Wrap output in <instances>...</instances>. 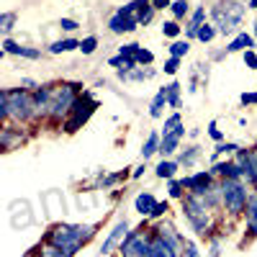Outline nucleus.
Masks as SVG:
<instances>
[{"label": "nucleus", "mask_w": 257, "mask_h": 257, "mask_svg": "<svg viewBox=\"0 0 257 257\" xmlns=\"http://www.w3.org/2000/svg\"><path fill=\"white\" fill-rule=\"evenodd\" d=\"M242 103H244V105L257 103V93H244V95H242Z\"/></svg>", "instance_id": "4c0bfd02"}, {"label": "nucleus", "mask_w": 257, "mask_h": 257, "mask_svg": "<svg viewBox=\"0 0 257 257\" xmlns=\"http://www.w3.org/2000/svg\"><path fill=\"white\" fill-rule=\"evenodd\" d=\"M139 49H142L139 44H126V47H121V52H118V54L128 59V57H137V52H139Z\"/></svg>", "instance_id": "cd10ccee"}, {"label": "nucleus", "mask_w": 257, "mask_h": 257, "mask_svg": "<svg viewBox=\"0 0 257 257\" xmlns=\"http://www.w3.org/2000/svg\"><path fill=\"white\" fill-rule=\"evenodd\" d=\"M249 165H252V183L257 185V152L252 155V160H249Z\"/></svg>", "instance_id": "c9c22d12"}, {"label": "nucleus", "mask_w": 257, "mask_h": 257, "mask_svg": "<svg viewBox=\"0 0 257 257\" xmlns=\"http://www.w3.org/2000/svg\"><path fill=\"white\" fill-rule=\"evenodd\" d=\"M213 36H216V29H213V26L203 24V26L198 29V39H201V41H211Z\"/></svg>", "instance_id": "b1692460"}, {"label": "nucleus", "mask_w": 257, "mask_h": 257, "mask_svg": "<svg viewBox=\"0 0 257 257\" xmlns=\"http://www.w3.org/2000/svg\"><path fill=\"white\" fill-rule=\"evenodd\" d=\"M175 128H180V113H173V116H170V118L165 121V128H162V132L170 134V132H175Z\"/></svg>", "instance_id": "5701e85b"}, {"label": "nucleus", "mask_w": 257, "mask_h": 257, "mask_svg": "<svg viewBox=\"0 0 257 257\" xmlns=\"http://www.w3.org/2000/svg\"><path fill=\"white\" fill-rule=\"evenodd\" d=\"M0 113H3L6 118H18V121H26L34 111H36V100L24 93V90H3V95H0Z\"/></svg>", "instance_id": "f03ea898"}, {"label": "nucleus", "mask_w": 257, "mask_h": 257, "mask_svg": "<svg viewBox=\"0 0 257 257\" xmlns=\"http://www.w3.org/2000/svg\"><path fill=\"white\" fill-rule=\"evenodd\" d=\"M59 26H62L64 31H75V29H77V21H72V18H62V21H59Z\"/></svg>", "instance_id": "473e14b6"}, {"label": "nucleus", "mask_w": 257, "mask_h": 257, "mask_svg": "<svg viewBox=\"0 0 257 257\" xmlns=\"http://www.w3.org/2000/svg\"><path fill=\"white\" fill-rule=\"evenodd\" d=\"M244 64H247V67L249 70H257V54L249 49V52H244Z\"/></svg>", "instance_id": "c756f323"}, {"label": "nucleus", "mask_w": 257, "mask_h": 257, "mask_svg": "<svg viewBox=\"0 0 257 257\" xmlns=\"http://www.w3.org/2000/svg\"><path fill=\"white\" fill-rule=\"evenodd\" d=\"M165 103H167V93H165V90H160V93H157V98H155V103H152V108H149V113H152V116L157 118V116L162 113V105H165Z\"/></svg>", "instance_id": "aec40b11"}, {"label": "nucleus", "mask_w": 257, "mask_h": 257, "mask_svg": "<svg viewBox=\"0 0 257 257\" xmlns=\"http://www.w3.org/2000/svg\"><path fill=\"white\" fill-rule=\"evenodd\" d=\"M147 249H149V242L144 239V237H139V234H128V237L123 239V244H121V254L123 257H137V254H147Z\"/></svg>", "instance_id": "423d86ee"}, {"label": "nucleus", "mask_w": 257, "mask_h": 257, "mask_svg": "<svg viewBox=\"0 0 257 257\" xmlns=\"http://www.w3.org/2000/svg\"><path fill=\"white\" fill-rule=\"evenodd\" d=\"M183 180H173V183H170V196H173V198H180L183 196Z\"/></svg>", "instance_id": "bb28decb"}, {"label": "nucleus", "mask_w": 257, "mask_h": 257, "mask_svg": "<svg viewBox=\"0 0 257 257\" xmlns=\"http://www.w3.org/2000/svg\"><path fill=\"white\" fill-rule=\"evenodd\" d=\"M249 8H254V11H257V0H249Z\"/></svg>", "instance_id": "79ce46f5"}, {"label": "nucleus", "mask_w": 257, "mask_h": 257, "mask_svg": "<svg viewBox=\"0 0 257 257\" xmlns=\"http://www.w3.org/2000/svg\"><path fill=\"white\" fill-rule=\"evenodd\" d=\"M247 226L252 234H257V196L247 201Z\"/></svg>", "instance_id": "dca6fc26"}, {"label": "nucleus", "mask_w": 257, "mask_h": 257, "mask_svg": "<svg viewBox=\"0 0 257 257\" xmlns=\"http://www.w3.org/2000/svg\"><path fill=\"white\" fill-rule=\"evenodd\" d=\"M211 257H219V242H216V244L211 247Z\"/></svg>", "instance_id": "a19ab883"}, {"label": "nucleus", "mask_w": 257, "mask_h": 257, "mask_svg": "<svg viewBox=\"0 0 257 257\" xmlns=\"http://www.w3.org/2000/svg\"><path fill=\"white\" fill-rule=\"evenodd\" d=\"M95 47H98V39H95V36H88V39L80 41V52H82V54H93Z\"/></svg>", "instance_id": "412c9836"}, {"label": "nucleus", "mask_w": 257, "mask_h": 257, "mask_svg": "<svg viewBox=\"0 0 257 257\" xmlns=\"http://www.w3.org/2000/svg\"><path fill=\"white\" fill-rule=\"evenodd\" d=\"M134 206H137V211H139V213H152V211H155V206H157V201H155L152 193H139L137 201H134Z\"/></svg>", "instance_id": "ddd939ff"}, {"label": "nucleus", "mask_w": 257, "mask_h": 257, "mask_svg": "<svg viewBox=\"0 0 257 257\" xmlns=\"http://www.w3.org/2000/svg\"><path fill=\"white\" fill-rule=\"evenodd\" d=\"M134 59H137V64H152V59H155V54H152V52H147V49H139Z\"/></svg>", "instance_id": "393cba45"}, {"label": "nucleus", "mask_w": 257, "mask_h": 257, "mask_svg": "<svg viewBox=\"0 0 257 257\" xmlns=\"http://www.w3.org/2000/svg\"><path fill=\"white\" fill-rule=\"evenodd\" d=\"M165 93H167V103L173 105V108H178V105H180V95H178L180 93V85L178 82H170L167 88H165Z\"/></svg>", "instance_id": "a211bd4d"}, {"label": "nucleus", "mask_w": 257, "mask_h": 257, "mask_svg": "<svg viewBox=\"0 0 257 257\" xmlns=\"http://www.w3.org/2000/svg\"><path fill=\"white\" fill-rule=\"evenodd\" d=\"M72 49H80V41H75V39H59V41H54V44L49 47V52H52V54L72 52Z\"/></svg>", "instance_id": "2eb2a0df"}, {"label": "nucleus", "mask_w": 257, "mask_h": 257, "mask_svg": "<svg viewBox=\"0 0 257 257\" xmlns=\"http://www.w3.org/2000/svg\"><path fill=\"white\" fill-rule=\"evenodd\" d=\"M3 47H6V52H8V54H21V57H29V59H39V52H36V49L18 47V44H13L11 39H6V41H3Z\"/></svg>", "instance_id": "4468645a"}, {"label": "nucleus", "mask_w": 257, "mask_h": 257, "mask_svg": "<svg viewBox=\"0 0 257 257\" xmlns=\"http://www.w3.org/2000/svg\"><path fill=\"white\" fill-rule=\"evenodd\" d=\"M185 257H201V254H198V249L193 247V244H188V252H185Z\"/></svg>", "instance_id": "ea45409f"}, {"label": "nucleus", "mask_w": 257, "mask_h": 257, "mask_svg": "<svg viewBox=\"0 0 257 257\" xmlns=\"http://www.w3.org/2000/svg\"><path fill=\"white\" fill-rule=\"evenodd\" d=\"M208 134H211L213 139H216V142H221V139H224V134L216 128V123H211V126H208Z\"/></svg>", "instance_id": "f704fd0d"}, {"label": "nucleus", "mask_w": 257, "mask_h": 257, "mask_svg": "<svg viewBox=\"0 0 257 257\" xmlns=\"http://www.w3.org/2000/svg\"><path fill=\"white\" fill-rule=\"evenodd\" d=\"M221 198L229 213H242L247 206V190L237 183V180H224L221 185Z\"/></svg>", "instance_id": "20e7f679"}, {"label": "nucleus", "mask_w": 257, "mask_h": 257, "mask_svg": "<svg viewBox=\"0 0 257 257\" xmlns=\"http://www.w3.org/2000/svg\"><path fill=\"white\" fill-rule=\"evenodd\" d=\"M126 229H128V226H126V221H118V224L113 226V231H111V237H108V239L103 242L100 252H103V254H108V252H111V249H113V247H116L118 242L123 244V239L128 237V234H126Z\"/></svg>", "instance_id": "9d476101"}, {"label": "nucleus", "mask_w": 257, "mask_h": 257, "mask_svg": "<svg viewBox=\"0 0 257 257\" xmlns=\"http://www.w3.org/2000/svg\"><path fill=\"white\" fill-rule=\"evenodd\" d=\"M95 234V229L93 226H67V224H57V226H52V231H49V242L52 244H57V247H62V249H67V252H75V249H80V244H85L90 237Z\"/></svg>", "instance_id": "f257e3e1"}, {"label": "nucleus", "mask_w": 257, "mask_h": 257, "mask_svg": "<svg viewBox=\"0 0 257 257\" xmlns=\"http://www.w3.org/2000/svg\"><path fill=\"white\" fill-rule=\"evenodd\" d=\"M254 47V36H249V34H237L234 36V41L226 47V52H249Z\"/></svg>", "instance_id": "f8f14e48"}, {"label": "nucleus", "mask_w": 257, "mask_h": 257, "mask_svg": "<svg viewBox=\"0 0 257 257\" xmlns=\"http://www.w3.org/2000/svg\"><path fill=\"white\" fill-rule=\"evenodd\" d=\"M185 13H188V3H185V0H175V3H173V16L183 18Z\"/></svg>", "instance_id": "a878e982"}, {"label": "nucleus", "mask_w": 257, "mask_h": 257, "mask_svg": "<svg viewBox=\"0 0 257 257\" xmlns=\"http://www.w3.org/2000/svg\"><path fill=\"white\" fill-rule=\"evenodd\" d=\"M152 6H155V11H157V8H167L170 0H152Z\"/></svg>", "instance_id": "58836bf2"}, {"label": "nucleus", "mask_w": 257, "mask_h": 257, "mask_svg": "<svg viewBox=\"0 0 257 257\" xmlns=\"http://www.w3.org/2000/svg\"><path fill=\"white\" fill-rule=\"evenodd\" d=\"M224 152H239L237 144H219L216 147V155H224Z\"/></svg>", "instance_id": "72a5a7b5"}, {"label": "nucleus", "mask_w": 257, "mask_h": 257, "mask_svg": "<svg viewBox=\"0 0 257 257\" xmlns=\"http://www.w3.org/2000/svg\"><path fill=\"white\" fill-rule=\"evenodd\" d=\"M162 31H165V36H178L180 34V26L175 24V21H167V24L162 26Z\"/></svg>", "instance_id": "c85d7f7f"}, {"label": "nucleus", "mask_w": 257, "mask_h": 257, "mask_svg": "<svg viewBox=\"0 0 257 257\" xmlns=\"http://www.w3.org/2000/svg\"><path fill=\"white\" fill-rule=\"evenodd\" d=\"M75 85H59V88H52V100H49V111L54 116H62L75 108Z\"/></svg>", "instance_id": "39448f33"}, {"label": "nucleus", "mask_w": 257, "mask_h": 257, "mask_svg": "<svg viewBox=\"0 0 257 257\" xmlns=\"http://www.w3.org/2000/svg\"><path fill=\"white\" fill-rule=\"evenodd\" d=\"M188 49H190V47H188V41H175V44L170 47V54H173V57H178V59H180L183 54H188Z\"/></svg>", "instance_id": "4be33fe9"}, {"label": "nucleus", "mask_w": 257, "mask_h": 257, "mask_svg": "<svg viewBox=\"0 0 257 257\" xmlns=\"http://www.w3.org/2000/svg\"><path fill=\"white\" fill-rule=\"evenodd\" d=\"M144 257H175V247L165 242L162 237H155L152 242H149V249Z\"/></svg>", "instance_id": "1a4fd4ad"}, {"label": "nucleus", "mask_w": 257, "mask_h": 257, "mask_svg": "<svg viewBox=\"0 0 257 257\" xmlns=\"http://www.w3.org/2000/svg\"><path fill=\"white\" fill-rule=\"evenodd\" d=\"M178 67H180V59H178V57H173V59H170V62L165 64V72H167V75H175V72H178Z\"/></svg>", "instance_id": "7c9ffc66"}, {"label": "nucleus", "mask_w": 257, "mask_h": 257, "mask_svg": "<svg viewBox=\"0 0 257 257\" xmlns=\"http://www.w3.org/2000/svg\"><path fill=\"white\" fill-rule=\"evenodd\" d=\"M0 26H3V31L8 34V31L13 29V13H6L3 18H0Z\"/></svg>", "instance_id": "2f4dec72"}, {"label": "nucleus", "mask_w": 257, "mask_h": 257, "mask_svg": "<svg viewBox=\"0 0 257 257\" xmlns=\"http://www.w3.org/2000/svg\"><path fill=\"white\" fill-rule=\"evenodd\" d=\"M183 134H185V126H180V128H175V132L165 134V137H162V144H160V152H162L165 157L173 155L175 149H178V144H180V139H183Z\"/></svg>", "instance_id": "9b49d317"}, {"label": "nucleus", "mask_w": 257, "mask_h": 257, "mask_svg": "<svg viewBox=\"0 0 257 257\" xmlns=\"http://www.w3.org/2000/svg\"><path fill=\"white\" fill-rule=\"evenodd\" d=\"M254 36H257V24H254Z\"/></svg>", "instance_id": "37998d69"}, {"label": "nucleus", "mask_w": 257, "mask_h": 257, "mask_svg": "<svg viewBox=\"0 0 257 257\" xmlns=\"http://www.w3.org/2000/svg\"><path fill=\"white\" fill-rule=\"evenodd\" d=\"M185 188H190L196 196H203V193H208V185H211V175L208 173H196V175H190L183 180Z\"/></svg>", "instance_id": "6e6552de"}, {"label": "nucleus", "mask_w": 257, "mask_h": 257, "mask_svg": "<svg viewBox=\"0 0 257 257\" xmlns=\"http://www.w3.org/2000/svg\"><path fill=\"white\" fill-rule=\"evenodd\" d=\"M242 16H244V6L237 3V0H221V3L213 8V18H216L221 34H231L239 26Z\"/></svg>", "instance_id": "7ed1b4c3"}, {"label": "nucleus", "mask_w": 257, "mask_h": 257, "mask_svg": "<svg viewBox=\"0 0 257 257\" xmlns=\"http://www.w3.org/2000/svg\"><path fill=\"white\" fill-rule=\"evenodd\" d=\"M160 134H149V139L144 142V147H142V155H144V160L147 157H152L155 152H160Z\"/></svg>", "instance_id": "f3484780"}, {"label": "nucleus", "mask_w": 257, "mask_h": 257, "mask_svg": "<svg viewBox=\"0 0 257 257\" xmlns=\"http://www.w3.org/2000/svg\"><path fill=\"white\" fill-rule=\"evenodd\" d=\"M93 111H95V103H90V100H85V103L77 100V103H75V118L67 123V132H77V126L88 121Z\"/></svg>", "instance_id": "0eeeda50"}, {"label": "nucleus", "mask_w": 257, "mask_h": 257, "mask_svg": "<svg viewBox=\"0 0 257 257\" xmlns=\"http://www.w3.org/2000/svg\"><path fill=\"white\" fill-rule=\"evenodd\" d=\"M175 170H178V162H160L157 165V178H173L175 175Z\"/></svg>", "instance_id": "6ab92c4d"}, {"label": "nucleus", "mask_w": 257, "mask_h": 257, "mask_svg": "<svg viewBox=\"0 0 257 257\" xmlns=\"http://www.w3.org/2000/svg\"><path fill=\"white\" fill-rule=\"evenodd\" d=\"M165 211H167V201H165V203H157V206H155V211L149 213V216H162Z\"/></svg>", "instance_id": "e433bc0d"}]
</instances>
